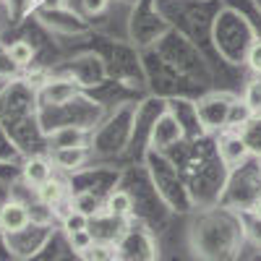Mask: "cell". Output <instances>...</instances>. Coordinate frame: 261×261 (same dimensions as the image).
I'll return each mask as SVG.
<instances>
[{"label":"cell","instance_id":"cell-3","mask_svg":"<svg viewBox=\"0 0 261 261\" xmlns=\"http://www.w3.org/2000/svg\"><path fill=\"white\" fill-rule=\"evenodd\" d=\"M248 154V149L241 139V134H227L222 141H220V157L225 160V165H238L243 162Z\"/></svg>","mask_w":261,"mask_h":261},{"label":"cell","instance_id":"cell-2","mask_svg":"<svg viewBox=\"0 0 261 261\" xmlns=\"http://www.w3.org/2000/svg\"><path fill=\"white\" fill-rule=\"evenodd\" d=\"M32 220L29 209L21 204V201H6L0 206V227L6 232H21Z\"/></svg>","mask_w":261,"mask_h":261},{"label":"cell","instance_id":"cell-16","mask_svg":"<svg viewBox=\"0 0 261 261\" xmlns=\"http://www.w3.org/2000/svg\"><path fill=\"white\" fill-rule=\"evenodd\" d=\"M248 65H251V71L261 79V42H256V45L248 50Z\"/></svg>","mask_w":261,"mask_h":261},{"label":"cell","instance_id":"cell-4","mask_svg":"<svg viewBox=\"0 0 261 261\" xmlns=\"http://www.w3.org/2000/svg\"><path fill=\"white\" fill-rule=\"evenodd\" d=\"M24 178H27V183H32V186L42 188L47 180H53V167H50V162H47V160H42V157H32V160L24 165Z\"/></svg>","mask_w":261,"mask_h":261},{"label":"cell","instance_id":"cell-13","mask_svg":"<svg viewBox=\"0 0 261 261\" xmlns=\"http://www.w3.org/2000/svg\"><path fill=\"white\" fill-rule=\"evenodd\" d=\"M8 58H11L16 65H27V63H32V58H34V47L29 45V42H13V45L8 47Z\"/></svg>","mask_w":261,"mask_h":261},{"label":"cell","instance_id":"cell-10","mask_svg":"<svg viewBox=\"0 0 261 261\" xmlns=\"http://www.w3.org/2000/svg\"><path fill=\"white\" fill-rule=\"evenodd\" d=\"M89 222H92V217H89V214H84V212L73 209V212L65 214L63 227H65V232H68V235H73V232H84V230H89Z\"/></svg>","mask_w":261,"mask_h":261},{"label":"cell","instance_id":"cell-12","mask_svg":"<svg viewBox=\"0 0 261 261\" xmlns=\"http://www.w3.org/2000/svg\"><path fill=\"white\" fill-rule=\"evenodd\" d=\"M86 261H118V251L107 243H94L89 251L81 253Z\"/></svg>","mask_w":261,"mask_h":261},{"label":"cell","instance_id":"cell-14","mask_svg":"<svg viewBox=\"0 0 261 261\" xmlns=\"http://www.w3.org/2000/svg\"><path fill=\"white\" fill-rule=\"evenodd\" d=\"M243 102L251 107V113H253V115H261V79L248 81L246 94H243Z\"/></svg>","mask_w":261,"mask_h":261},{"label":"cell","instance_id":"cell-11","mask_svg":"<svg viewBox=\"0 0 261 261\" xmlns=\"http://www.w3.org/2000/svg\"><path fill=\"white\" fill-rule=\"evenodd\" d=\"M37 191H39V201L45 206H58L60 199H63V183H58V180H47Z\"/></svg>","mask_w":261,"mask_h":261},{"label":"cell","instance_id":"cell-18","mask_svg":"<svg viewBox=\"0 0 261 261\" xmlns=\"http://www.w3.org/2000/svg\"><path fill=\"white\" fill-rule=\"evenodd\" d=\"M256 214H258V217H261V201H258V204H256Z\"/></svg>","mask_w":261,"mask_h":261},{"label":"cell","instance_id":"cell-9","mask_svg":"<svg viewBox=\"0 0 261 261\" xmlns=\"http://www.w3.org/2000/svg\"><path fill=\"white\" fill-rule=\"evenodd\" d=\"M55 146L58 149H76V146H84V130L68 125L55 134Z\"/></svg>","mask_w":261,"mask_h":261},{"label":"cell","instance_id":"cell-1","mask_svg":"<svg viewBox=\"0 0 261 261\" xmlns=\"http://www.w3.org/2000/svg\"><path fill=\"white\" fill-rule=\"evenodd\" d=\"M232 97L225 94H212L199 102V120L206 128H227V113H230Z\"/></svg>","mask_w":261,"mask_h":261},{"label":"cell","instance_id":"cell-7","mask_svg":"<svg viewBox=\"0 0 261 261\" xmlns=\"http://www.w3.org/2000/svg\"><path fill=\"white\" fill-rule=\"evenodd\" d=\"M130 206H134V199H130V193H125V191H113L110 199H107V214L115 217V220L128 217Z\"/></svg>","mask_w":261,"mask_h":261},{"label":"cell","instance_id":"cell-8","mask_svg":"<svg viewBox=\"0 0 261 261\" xmlns=\"http://www.w3.org/2000/svg\"><path fill=\"white\" fill-rule=\"evenodd\" d=\"M251 118H253L251 107H248L243 99H232L230 113H227V128H243Z\"/></svg>","mask_w":261,"mask_h":261},{"label":"cell","instance_id":"cell-6","mask_svg":"<svg viewBox=\"0 0 261 261\" xmlns=\"http://www.w3.org/2000/svg\"><path fill=\"white\" fill-rule=\"evenodd\" d=\"M55 165L63 167V170H76L86 162V149L84 146H76V149H58L55 151Z\"/></svg>","mask_w":261,"mask_h":261},{"label":"cell","instance_id":"cell-15","mask_svg":"<svg viewBox=\"0 0 261 261\" xmlns=\"http://www.w3.org/2000/svg\"><path fill=\"white\" fill-rule=\"evenodd\" d=\"M68 241H71L73 251H79V253H84V251H89V248L94 246V238H92V232H89V230H84V232H73V235H68Z\"/></svg>","mask_w":261,"mask_h":261},{"label":"cell","instance_id":"cell-17","mask_svg":"<svg viewBox=\"0 0 261 261\" xmlns=\"http://www.w3.org/2000/svg\"><path fill=\"white\" fill-rule=\"evenodd\" d=\"M86 13H102L107 8V0H84Z\"/></svg>","mask_w":261,"mask_h":261},{"label":"cell","instance_id":"cell-5","mask_svg":"<svg viewBox=\"0 0 261 261\" xmlns=\"http://www.w3.org/2000/svg\"><path fill=\"white\" fill-rule=\"evenodd\" d=\"M241 139L248 149V154L261 157V115H253L243 128H241Z\"/></svg>","mask_w":261,"mask_h":261}]
</instances>
